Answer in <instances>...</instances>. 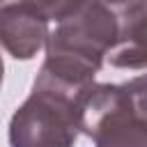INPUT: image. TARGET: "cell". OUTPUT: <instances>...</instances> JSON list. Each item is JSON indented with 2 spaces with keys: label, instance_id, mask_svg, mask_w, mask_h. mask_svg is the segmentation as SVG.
Masks as SVG:
<instances>
[{
  "label": "cell",
  "instance_id": "obj_1",
  "mask_svg": "<svg viewBox=\"0 0 147 147\" xmlns=\"http://www.w3.org/2000/svg\"><path fill=\"white\" fill-rule=\"evenodd\" d=\"M119 23L113 5L64 2V11L46 41V60L39 78L85 92L117 41Z\"/></svg>",
  "mask_w": 147,
  "mask_h": 147
},
{
  "label": "cell",
  "instance_id": "obj_2",
  "mask_svg": "<svg viewBox=\"0 0 147 147\" xmlns=\"http://www.w3.org/2000/svg\"><path fill=\"white\" fill-rule=\"evenodd\" d=\"M80 133L94 147H147V76L94 83L80 99Z\"/></svg>",
  "mask_w": 147,
  "mask_h": 147
},
{
  "label": "cell",
  "instance_id": "obj_5",
  "mask_svg": "<svg viewBox=\"0 0 147 147\" xmlns=\"http://www.w3.org/2000/svg\"><path fill=\"white\" fill-rule=\"evenodd\" d=\"M119 32L108 53L110 67L147 69V5L145 2H113Z\"/></svg>",
  "mask_w": 147,
  "mask_h": 147
},
{
  "label": "cell",
  "instance_id": "obj_4",
  "mask_svg": "<svg viewBox=\"0 0 147 147\" xmlns=\"http://www.w3.org/2000/svg\"><path fill=\"white\" fill-rule=\"evenodd\" d=\"M64 2H11L0 7V44L16 60H32L48 41V25Z\"/></svg>",
  "mask_w": 147,
  "mask_h": 147
},
{
  "label": "cell",
  "instance_id": "obj_6",
  "mask_svg": "<svg viewBox=\"0 0 147 147\" xmlns=\"http://www.w3.org/2000/svg\"><path fill=\"white\" fill-rule=\"evenodd\" d=\"M2 71H5V64H2V55H0V85H2Z\"/></svg>",
  "mask_w": 147,
  "mask_h": 147
},
{
  "label": "cell",
  "instance_id": "obj_3",
  "mask_svg": "<svg viewBox=\"0 0 147 147\" xmlns=\"http://www.w3.org/2000/svg\"><path fill=\"white\" fill-rule=\"evenodd\" d=\"M85 92H76L37 76L30 96L9 119V145L74 147L80 133V99Z\"/></svg>",
  "mask_w": 147,
  "mask_h": 147
}]
</instances>
